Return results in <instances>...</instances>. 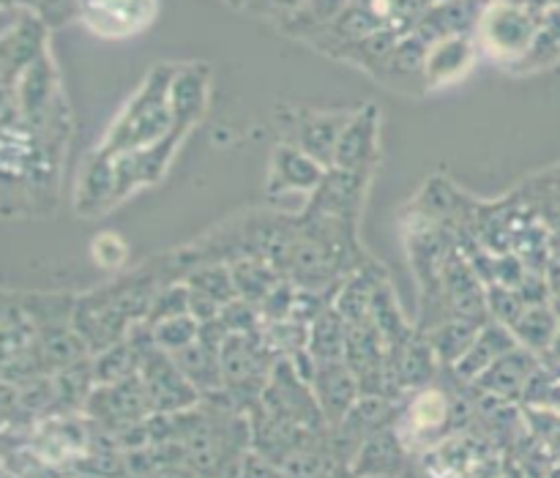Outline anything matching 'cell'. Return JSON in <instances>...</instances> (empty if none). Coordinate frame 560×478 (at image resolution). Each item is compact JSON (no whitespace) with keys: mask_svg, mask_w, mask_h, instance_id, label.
Listing matches in <instances>:
<instances>
[{"mask_svg":"<svg viewBox=\"0 0 560 478\" xmlns=\"http://www.w3.org/2000/svg\"><path fill=\"white\" fill-rule=\"evenodd\" d=\"M175 66L159 63L148 71L135 96L126 102L118 118L104 135L96 156H126V153L145 151L162 142L175 129L173 104H170V85H173Z\"/></svg>","mask_w":560,"mask_h":478,"instance_id":"6da1fadb","label":"cell"},{"mask_svg":"<svg viewBox=\"0 0 560 478\" xmlns=\"http://www.w3.org/2000/svg\"><path fill=\"white\" fill-rule=\"evenodd\" d=\"M481 326H485V323L463 320V317H448V320H443L441 326L432 328V331L427 334V339H430L438 361L446 366H454L465 353H468V348L474 345L476 334H479Z\"/></svg>","mask_w":560,"mask_h":478,"instance_id":"44dd1931","label":"cell"},{"mask_svg":"<svg viewBox=\"0 0 560 478\" xmlns=\"http://www.w3.org/2000/svg\"><path fill=\"white\" fill-rule=\"evenodd\" d=\"M184 284L189 288L191 295H200V299L211 301V304H217L219 310H224L230 301L238 299L233 284V273H230L228 263H217V260L197 263L195 271L186 277Z\"/></svg>","mask_w":560,"mask_h":478,"instance_id":"ffe728a7","label":"cell"},{"mask_svg":"<svg viewBox=\"0 0 560 478\" xmlns=\"http://www.w3.org/2000/svg\"><path fill=\"white\" fill-rule=\"evenodd\" d=\"M536 370H539L536 353L525 348H514L512 353L495 361L474 386L490 399H498V403H517V399L525 397V388H528Z\"/></svg>","mask_w":560,"mask_h":478,"instance_id":"4fadbf2b","label":"cell"},{"mask_svg":"<svg viewBox=\"0 0 560 478\" xmlns=\"http://www.w3.org/2000/svg\"><path fill=\"white\" fill-rule=\"evenodd\" d=\"M512 334L517 337L520 348L530 350V353L550 350L560 334L556 312L545 304L525 306V312L520 315V320L512 326Z\"/></svg>","mask_w":560,"mask_h":478,"instance_id":"7402d4cb","label":"cell"},{"mask_svg":"<svg viewBox=\"0 0 560 478\" xmlns=\"http://www.w3.org/2000/svg\"><path fill=\"white\" fill-rule=\"evenodd\" d=\"M230 273H233L235 293L241 301L257 306L260 310L262 301L273 293L279 282H282V273L271 266V263L260 260V257H241V260H230Z\"/></svg>","mask_w":560,"mask_h":478,"instance_id":"ac0fdd59","label":"cell"},{"mask_svg":"<svg viewBox=\"0 0 560 478\" xmlns=\"http://www.w3.org/2000/svg\"><path fill=\"white\" fill-rule=\"evenodd\" d=\"M370 478H383V476H370Z\"/></svg>","mask_w":560,"mask_h":478,"instance_id":"f1b7e54d","label":"cell"},{"mask_svg":"<svg viewBox=\"0 0 560 478\" xmlns=\"http://www.w3.org/2000/svg\"><path fill=\"white\" fill-rule=\"evenodd\" d=\"M82 416H85L96 430L115 435V432H124L129 430V427L145 424L153 416V410L151 403H148V394L140 375H135L126 377V381L120 383L93 388Z\"/></svg>","mask_w":560,"mask_h":478,"instance_id":"5b68a950","label":"cell"},{"mask_svg":"<svg viewBox=\"0 0 560 478\" xmlns=\"http://www.w3.org/2000/svg\"><path fill=\"white\" fill-rule=\"evenodd\" d=\"M238 478H284V474L277 463H271V459H266L262 454L252 452L249 448L244 463H241Z\"/></svg>","mask_w":560,"mask_h":478,"instance_id":"d4e9b609","label":"cell"},{"mask_svg":"<svg viewBox=\"0 0 560 478\" xmlns=\"http://www.w3.org/2000/svg\"><path fill=\"white\" fill-rule=\"evenodd\" d=\"M345 348H348V323L334 306H328L310 323L306 353L317 364H331V361H345Z\"/></svg>","mask_w":560,"mask_h":478,"instance_id":"d6986e66","label":"cell"},{"mask_svg":"<svg viewBox=\"0 0 560 478\" xmlns=\"http://www.w3.org/2000/svg\"><path fill=\"white\" fill-rule=\"evenodd\" d=\"M230 3H233V5H246V3H249V0H230Z\"/></svg>","mask_w":560,"mask_h":478,"instance_id":"4316f807","label":"cell"},{"mask_svg":"<svg viewBox=\"0 0 560 478\" xmlns=\"http://www.w3.org/2000/svg\"><path fill=\"white\" fill-rule=\"evenodd\" d=\"M514 348H520V342L512 334V328L503 326V323L498 320H487L485 326L479 328V334H476L468 353L452 366L454 375L463 383H476L492 364H495V361H501L503 355L512 353Z\"/></svg>","mask_w":560,"mask_h":478,"instance_id":"5bb4252c","label":"cell"},{"mask_svg":"<svg viewBox=\"0 0 560 478\" xmlns=\"http://www.w3.org/2000/svg\"><path fill=\"white\" fill-rule=\"evenodd\" d=\"M381 148V109L375 104H364L359 113L350 115L348 126L337 142L331 167L353 170V173H372Z\"/></svg>","mask_w":560,"mask_h":478,"instance_id":"9c48e42d","label":"cell"},{"mask_svg":"<svg viewBox=\"0 0 560 478\" xmlns=\"http://www.w3.org/2000/svg\"><path fill=\"white\" fill-rule=\"evenodd\" d=\"M394 430L408 454L432 452L457 430V403L443 388H419L397 416Z\"/></svg>","mask_w":560,"mask_h":478,"instance_id":"3957f363","label":"cell"},{"mask_svg":"<svg viewBox=\"0 0 560 478\" xmlns=\"http://www.w3.org/2000/svg\"><path fill=\"white\" fill-rule=\"evenodd\" d=\"M273 5H290V9H295V5L301 3V0H271Z\"/></svg>","mask_w":560,"mask_h":478,"instance_id":"484cf974","label":"cell"},{"mask_svg":"<svg viewBox=\"0 0 560 478\" xmlns=\"http://www.w3.org/2000/svg\"><path fill=\"white\" fill-rule=\"evenodd\" d=\"M476 3H481V5H485V3H490V0H476Z\"/></svg>","mask_w":560,"mask_h":478,"instance_id":"83f0119b","label":"cell"},{"mask_svg":"<svg viewBox=\"0 0 560 478\" xmlns=\"http://www.w3.org/2000/svg\"><path fill=\"white\" fill-rule=\"evenodd\" d=\"M479 58V44L474 33H457V36L438 38L427 47L424 58V85L427 88H448L463 80L474 69Z\"/></svg>","mask_w":560,"mask_h":478,"instance_id":"8fae6325","label":"cell"},{"mask_svg":"<svg viewBox=\"0 0 560 478\" xmlns=\"http://www.w3.org/2000/svg\"><path fill=\"white\" fill-rule=\"evenodd\" d=\"M91 255L96 260V266L120 268L129 260V246H126V241L118 233H102L93 238Z\"/></svg>","mask_w":560,"mask_h":478,"instance_id":"cb8c5ba5","label":"cell"},{"mask_svg":"<svg viewBox=\"0 0 560 478\" xmlns=\"http://www.w3.org/2000/svg\"><path fill=\"white\" fill-rule=\"evenodd\" d=\"M148 326V323H145ZM151 328V337L153 345L164 353L175 355L180 353L184 348H189L197 337H200V323L195 320L191 315H178V317H167V320H159L153 323Z\"/></svg>","mask_w":560,"mask_h":478,"instance_id":"603a6c76","label":"cell"},{"mask_svg":"<svg viewBox=\"0 0 560 478\" xmlns=\"http://www.w3.org/2000/svg\"><path fill=\"white\" fill-rule=\"evenodd\" d=\"M140 381L145 386L148 403L153 413L175 416L200 405V392L186 381L184 372L178 370L175 359L156 345L145 350L140 364Z\"/></svg>","mask_w":560,"mask_h":478,"instance_id":"8992f818","label":"cell"},{"mask_svg":"<svg viewBox=\"0 0 560 478\" xmlns=\"http://www.w3.org/2000/svg\"><path fill=\"white\" fill-rule=\"evenodd\" d=\"M208 85H211V71H208L206 63L175 66L173 85H170L175 126L189 131L206 115Z\"/></svg>","mask_w":560,"mask_h":478,"instance_id":"9a60e30c","label":"cell"},{"mask_svg":"<svg viewBox=\"0 0 560 478\" xmlns=\"http://www.w3.org/2000/svg\"><path fill=\"white\" fill-rule=\"evenodd\" d=\"M312 392H315V399L320 405L328 430L342 424L350 410L355 408V403L361 399L359 381H355V375L348 370L345 361L317 364L315 377H312Z\"/></svg>","mask_w":560,"mask_h":478,"instance_id":"7c38bea8","label":"cell"},{"mask_svg":"<svg viewBox=\"0 0 560 478\" xmlns=\"http://www.w3.org/2000/svg\"><path fill=\"white\" fill-rule=\"evenodd\" d=\"M366 186H370V173L328 167L320 186H317L315 195H312L310 206H306V213L342 219V222H355L361 206H364Z\"/></svg>","mask_w":560,"mask_h":478,"instance_id":"ba28073f","label":"cell"},{"mask_svg":"<svg viewBox=\"0 0 560 478\" xmlns=\"http://www.w3.org/2000/svg\"><path fill=\"white\" fill-rule=\"evenodd\" d=\"M350 115L353 113H304L295 124V137L290 145L301 148L306 156H312L328 170L334 164L337 142L348 126Z\"/></svg>","mask_w":560,"mask_h":478,"instance_id":"2e32d148","label":"cell"},{"mask_svg":"<svg viewBox=\"0 0 560 478\" xmlns=\"http://www.w3.org/2000/svg\"><path fill=\"white\" fill-rule=\"evenodd\" d=\"M326 167L320 162H315L312 156H306L301 148L290 145H277L271 156V170H268L266 180V195L268 197H288V195H315V189L320 186Z\"/></svg>","mask_w":560,"mask_h":478,"instance_id":"30bf717a","label":"cell"},{"mask_svg":"<svg viewBox=\"0 0 560 478\" xmlns=\"http://www.w3.org/2000/svg\"><path fill=\"white\" fill-rule=\"evenodd\" d=\"M257 405L268 416H273V419L288 421V424L301 427V430H328L320 405L315 399V392H312L310 383L301 381L295 366L290 364V359L277 361L271 377H268V386L262 388V397Z\"/></svg>","mask_w":560,"mask_h":478,"instance_id":"277c9868","label":"cell"},{"mask_svg":"<svg viewBox=\"0 0 560 478\" xmlns=\"http://www.w3.org/2000/svg\"><path fill=\"white\" fill-rule=\"evenodd\" d=\"M545 25V11L530 0H490L481 5L474 38L485 55L503 66H520L528 60L536 38Z\"/></svg>","mask_w":560,"mask_h":478,"instance_id":"7a4b0ae2","label":"cell"},{"mask_svg":"<svg viewBox=\"0 0 560 478\" xmlns=\"http://www.w3.org/2000/svg\"><path fill=\"white\" fill-rule=\"evenodd\" d=\"M88 31L102 38H129L153 25L159 0H77Z\"/></svg>","mask_w":560,"mask_h":478,"instance_id":"52a82bcc","label":"cell"},{"mask_svg":"<svg viewBox=\"0 0 560 478\" xmlns=\"http://www.w3.org/2000/svg\"><path fill=\"white\" fill-rule=\"evenodd\" d=\"M405 459H408V448L399 441L397 430H394V427H386V430L375 432V435H370L361 443L353 463H350V476L397 478L399 470L405 468Z\"/></svg>","mask_w":560,"mask_h":478,"instance_id":"e0dca14e","label":"cell"}]
</instances>
